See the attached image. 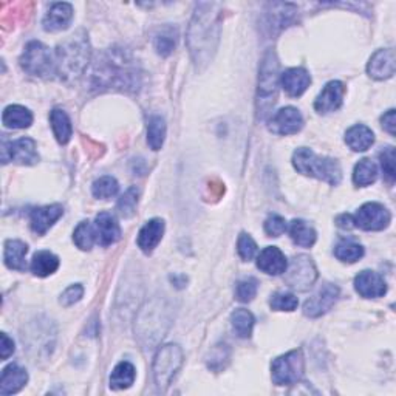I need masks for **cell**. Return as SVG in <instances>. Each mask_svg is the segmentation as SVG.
<instances>
[{
	"instance_id": "1",
	"label": "cell",
	"mask_w": 396,
	"mask_h": 396,
	"mask_svg": "<svg viewBox=\"0 0 396 396\" xmlns=\"http://www.w3.org/2000/svg\"><path fill=\"white\" fill-rule=\"evenodd\" d=\"M220 5L198 4L188 30V47L193 64L197 68H205L213 60L220 41Z\"/></svg>"
},
{
	"instance_id": "2",
	"label": "cell",
	"mask_w": 396,
	"mask_h": 396,
	"mask_svg": "<svg viewBox=\"0 0 396 396\" xmlns=\"http://www.w3.org/2000/svg\"><path fill=\"white\" fill-rule=\"evenodd\" d=\"M93 85L98 89H138L139 76L137 67L122 51H110L98 59L93 68Z\"/></svg>"
},
{
	"instance_id": "3",
	"label": "cell",
	"mask_w": 396,
	"mask_h": 396,
	"mask_svg": "<svg viewBox=\"0 0 396 396\" xmlns=\"http://www.w3.org/2000/svg\"><path fill=\"white\" fill-rule=\"evenodd\" d=\"M56 75L65 81L76 79L84 73L90 63V43L82 31L70 36L64 43H60L55 56Z\"/></svg>"
},
{
	"instance_id": "4",
	"label": "cell",
	"mask_w": 396,
	"mask_h": 396,
	"mask_svg": "<svg viewBox=\"0 0 396 396\" xmlns=\"http://www.w3.org/2000/svg\"><path fill=\"white\" fill-rule=\"evenodd\" d=\"M293 166L299 173L322 180L331 184V186H336L342 178L341 166L336 160H333V158L328 156L316 155L311 149L306 147L297 149L294 152Z\"/></svg>"
},
{
	"instance_id": "5",
	"label": "cell",
	"mask_w": 396,
	"mask_h": 396,
	"mask_svg": "<svg viewBox=\"0 0 396 396\" xmlns=\"http://www.w3.org/2000/svg\"><path fill=\"white\" fill-rule=\"evenodd\" d=\"M280 85L279 60L276 51H267L260 64L259 89H257V115L260 119H267L271 109L277 101V92Z\"/></svg>"
},
{
	"instance_id": "6",
	"label": "cell",
	"mask_w": 396,
	"mask_h": 396,
	"mask_svg": "<svg viewBox=\"0 0 396 396\" xmlns=\"http://www.w3.org/2000/svg\"><path fill=\"white\" fill-rule=\"evenodd\" d=\"M183 365V351L177 344H167L158 350L154 360V378L160 390L171 385L173 376Z\"/></svg>"
},
{
	"instance_id": "7",
	"label": "cell",
	"mask_w": 396,
	"mask_h": 396,
	"mask_svg": "<svg viewBox=\"0 0 396 396\" xmlns=\"http://www.w3.org/2000/svg\"><path fill=\"white\" fill-rule=\"evenodd\" d=\"M21 65L28 75L51 77L56 75V63L51 51L41 42H30L21 58Z\"/></svg>"
},
{
	"instance_id": "8",
	"label": "cell",
	"mask_w": 396,
	"mask_h": 396,
	"mask_svg": "<svg viewBox=\"0 0 396 396\" xmlns=\"http://www.w3.org/2000/svg\"><path fill=\"white\" fill-rule=\"evenodd\" d=\"M305 360L301 350H293L272 360L271 376L276 385H291L302 380Z\"/></svg>"
},
{
	"instance_id": "9",
	"label": "cell",
	"mask_w": 396,
	"mask_h": 396,
	"mask_svg": "<svg viewBox=\"0 0 396 396\" xmlns=\"http://www.w3.org/2000/svg\"><path fill=\"white\" fill-rule=\"evenodd\" d=\"M285 282L289 288H293L294 291H308L313 285L316 279H318V269L311 257L296 256L291 263L287 267Z\"/></svg>"
},
{
	"instance_id": "10",
	"label": "cell",
	"mask_w": 396,
	"mask_h": 396,
	"mask_svg": "<svg viewBox=\"0 0 396 396\" xmlns=\"http://www.w3.org/2000/svg\"><path fill=\"white\" fill-rule=\"evenodd\" d=\"M355 226H359L364 231H381L389 226L392 215L389 209L382 206L381 203H365L360 206L356 213Z\"/></svg>"
},
{
	"instance_id": "11",
	"label": "cell",
	"mask_w": 396,
	"mask_h": 396,
	"mask_svg": "<svg viewBox=\"0 0 396 396\" xmlns=\"http://www.w3.org/2000/svg\"><path fill=\"white\" fill-rule=\"evenodd\" d=\"M4 163L14 161L22 166H33L39 161V154L36 149V143L31 138H21L13 143L4 144L2 149Z\"/></svg>"
},
{
	"instance_id": "12",
	"label": "cell",
	"mask_w": 396,
	"mask_h": 396,
	"mask_svg": "<svg viewBox=\"0 0 396 396\" xmlns=\"http://www.w3.org/2000/svg\"><path fill=\"white\" fill-rule=\"evenodd\" d=\"M339 297V288L333 284H325L318 293L313 294L304 305V314L308 318H319L328 313Z\"/></svg>"
},
{
	"instance_id": "13",
	"label": "cell",
	"mask_w": 396,
	"mask_h": 396,
	"mask_svg": "<svg viewBox=\"0 0 396 396\" xmlns=\"http://www.w3.org/2000/svg\"><path fill=\"white\" fill-rule=\"evenodd\" d=\"M304 127V118L301 112L294 107L280 109L269 119V130L276 135H294Z\"/></svg>"
},
{
	"instance_id": "14",
	"label": "cell",
	"mask_w": 396,
	"mask_h": 396,
	"mask_svg": "<svg viewBox=\"0 0 396 396\" xmlns=\"http://www.w3.org/2000/svg\"><path fill=\"white\" fill-rule=\"evenodd\" d=\"M297 8L291 4H271L265 17V26L269 33L282 31L296 22Z\"/></svg>"
},
{
	"instance_id": "15",
	"label": "cell",
	"mask_w": 396,
	"mask_h": 396,
	"mask_svg": "<svg viewBox=\"0 0 396 396\" xmlns=\"http://www.w3.org/2000/svg\"><path fill=\"white\" fill-rule=\"evenodd\" d=\"M346 87L341 81H331L323 87V90L314 101V109L319 113L336 112L344 101Z\"/></svg>"
},
{
	"instance_id": "16",
	"label": "cell",
	"mask_w": 396,
	"mask_h": 396,
	"mask_svg": "<svg viewBox=\"0 0 396 396\" xmlns=\"http://www.w3.org/2000/svg\"><path fill=\"white\" fill-rule=\"evenodd\" d=\"M395 51L392 48L378 50L370 58L367 73L378 81H384V79H389L395 75Z\"/></svg>"
},
{
	"instance_id": "17",
	"label": "cell",
	"mask_w": 396,
	"mask_h": 396,
	"mask_svg": "<svg viewBox=\"0 0 396 396\" xmlns=\"http://www.w3.org/2000/svg\"><path fill=\"white\" fill-rule=\"evenodd\" d=\"M355 289L365 299H376L387 293V284L378 272L363 271L355 279Z\"/></svg>"
},
{
	"instance_id": "18",
	"label": "cell",
	"mask_w": 396,
	"mask_h": 396,
	"mask_svg": "<svg viewBox=\"0 0 396 396\" xmlns=\"http://www.w3.org/2000/svg\"><path fill=\"white\" fill-rule=\"evenodd\" d=\"M63 215L64 208L60 205H50L34 209L30 215V225L33 232L38 235H43Z\"/></svg>"
},
{
	"instance_id": "19",
	"label": "cell",
	"mask_w": 396,
	"mask_h": 396,
	"mask_svg": "<svg viewBox=\"0 0 396 396\" xmlns=\"http://www.w3.org/2000/svg\"><path fill=\"white\" fill-rule=\"evenodd\" d=\"M311 84V76L308 75L305 68H289L287 72L280 75V85L284 87V90L293 96V98H299L302 96L308 87Z\"/></svg>"
},
{
	"instance_id": "20",
	"label": "cell",
	"mask_w": 396,
	"mask_h": 396,
	"mask_svg": "<svg viewBox=\"0 0 396 396\" xmlns=\"http://www.w3.org/2000/svg\"><path fill=\"white\" fill-rule=\"evenodd\" d=\"M288 267V260L285 254L276 246H268L263 250L257 257V268L262 269L265 274L280 276L284 274Z\"/></svg>"
},
{
	"instance_id": "21",
	"label": "cell",
	"mask_w": 396,
	"mask_h": 396,
	"mask_svg": "<svg viewBox=\"0 0 396 396\" xmlns=\"http://www.w3.org/2000/svg\"><path fill=\"white\" fill-rule=\"evenodd\" d=\"M73 19V6L70 4H53L42 21L46 31H63Z\"/></svg>"
},
{
	"instance_id": "22",
	"label": "cell",
	"mask_w": 396,
	"mask_h": 396,
	"mask_svg": "<svg viewBox=\"0 0 396 396\" xmlns=\"http://www.w3.org/2000/svg\"><path fill=\"white\" fill-rule=\"evenodd\" d=\"M96 239L102 246L117 243L121 239V228L117 218L109 213H101L95 220Z\"/></svg>"
},
{
	"instance_id": "23",
	"label": "cell",
	"mask_w": 396,
	"mask_h": 396,
	"mask_svg": "<svg viewBox=\"0 0 396 396\" xmlns=\"http://www.w3.org/2000/svg\"><path fill=\"white\" fill-rule=\"evenodd\" d=\"M164 234V222L161 218H152L141 228V231L138 234V246L141 251H144L146 254L152 252L158 243L161 242Z\"/></svg>"
},
{
	"instance_id": "24",
	"label": "cell",
	"mask_w": 396,
	"mask_h": 396,
	"mask_svg": "<svg viewBox=\"0 0 396 396\" xmlns=\"http://www.w3.org/2000/svg\"><path fill=\"white\" fill-rule=\"evenodd\" d=\"M28 382V373L19 365L11 364L4 368L2 380H0V395H13L23 389L25 384Z\"/></svg>"
},
{
	"instance_id": "25",
	"label": "cell",
	"mask_w": 396,
	"mask_h": 396,
	"mask_svg": "<svg viewBox=\"0 0 396 396\" xmlns=\"http://www.w3.org/2000/svg\"><path fill=\"white\" fill-rule=\"evenodd\" d=\"M26 252H28V246L21 240H6L5 250H4V262L10 269L16 271H25L26 269Z\"/></svg>"
},
{
	"instance_id": "26",
	"label": "cell",
	"mask_w": 396,
	"mask_h": 396,
	"mask_svg": "<svg viewBox=\"0 0 396 396\" xmlns=\"http://www.w3.org/2000/svg\"><path fill=\"white\" fill-rule=\"evenodd\" d=\"M346 143L351 151L365 152L367 149H370V146L375 143V135L367 126L356 124L347 130Z\"/></svg>"
},
{
	"instance_id": "27",
	"label": "cell",
	"mask_w": 396,
	"mask_h": 396,
	"mask_svg": "<svg viewBox=\"0 0 396 396\" xmlns=\"http://www.w3.org/2000/svg\"><path fill=\"white\" fill-rule=\"evenodd\" d=\"M2 121L4 126L8 129H26L31 126L33 115L28 109L22 107V105H8L4 110Z\"/></svg>"
},
{
	"instance_id": "28",
	"label": "cell",
	"mask_w": 396,
	"mask_h": 396,
	"mask_svg": "<svg viewBox=\"0 0 396 396\" xmlns=\"http://www.w3.org/2000/svg\"><path fill=\"white\" fill-rule=\"evenodd\" d=\"M50 121H51L53 134H55L58 143L59 144H67L70 138H72V134H73L72 121H70L67 113L64 110H60V109H55L51 112Z\"/></svg>"
},
{
	"instance_id": "29",
	"label": "cell",
	"mask_w": 396,
	"mask_h": 396,
	"mask_svg": "<svg viewBox=\"0 0 396 396\" xmlns=\"http://www.w3.org/2000/svg\"><path fill=\"white\" fill-rule=\"evenodd\" d=\"M59 268V259L50 251H39L31 260V272L38 277H47Z\"/></svg>"
},
{
	"instance_id": "30",
	"label": "cell",
	"mask_w": 396,
	"mask_h": 396,
	"mask_svg": "<svg viewBox=\"0 0 396 396\" xmlns=\"http://www.w3.org/2000/svg\"><path fill=\"white\" fill-rule=\"evenodd\" d=\"M135 367L132 365L127 360L119 363L110 375V387L113 390H124L135 382Z\"/></svg>"
},
{
	"instance_id": "31",
	"label": "cell",
	"mask_w": 396,
	"mask_h": 396,
	"mask_svg": "<svg viewBox=\"0 0 396 396\" xmlns=\"http://www.w3.org/2000/svg\"><path fill=\"white\" fill-rule=\"evenodd\" d=\"M289 235H291V240L297 245L302 246V248H311L316 243V231L310 225H306L304 220H293L291 225H289Z\"/></svg>"
},
{
	"instance_id": "32",
	"label": "cell",
	"mask_w": 396,
	"mask_h": 396,
	"mask_svg": "<svg viewBox=\"0 0 396 396\" xmlns=\"http://www.w3.org/2000/svg\"><path fill=\"white\" fill-rule=\"evenodd\" d=\"M177 41H178L177 28H173V26H163V28L155 34V39H154L155 50L158 55L169 56L173 51V48L177 47Z\"/></svg>"
},
{
	"instance_id": "33",
	"label": "cell",
	"mask_w": 396,
	"mask_h": 396,
	"mask_svg": "<svg viewBox=\"0 0 396 396\" xmlns=\"http://www.w3.org/2000/svg\"><path fill=\"white\" fill-rule=\"evenodd\" d=\"M166 139V122L160 115L149 118L147 124V143L152 151H160Z\"/></svg>"
},
{
	"instance_id": "34",
	"label": "cell",
	"mask_w": 396,
	"mask_h": 396,
	"mask_svg": "<svg viewBox=\"0 0 396 396\" xmlns=\"http://www.w3.org/2000/svg\"><path fill=\"white\" fill-rule=\"evenodd\" d=\"M231 322H232V328L237 333V336L246 339L251 336L252 328H254V316L251 311L245 310V308H239L231 314Z\"/></svg>"
},
{
	"instance_id": "35",
	"label": "cell",
	"mask_w": 396,
	"mask_h": 396,
	"mask_svg": "<svg viewBox=\"0 0 396 396\" xmlns=\"http://www.w3.org/2000/svg\"><path fill=\"white\" fill-rule=\"evenodd\" d=\"M378 178V166L368 160V158H364L360 160L353 172V181L356 186H368V184H373Z\"/></svg>"
},
{
	"instance_id": "36",
	"label": "cell",
	"mask_w": 396,
	"mask_h": 396,
	"mask_svg": "<svg viewBox=\"0 0 396 396\" xmlns=\"http://www.w3.org/2000/svg\"><path fill=\"white\" fill-rule=\"evenodd\" d=\"M73 240L79 250L90 251L96 240V231L89 222H81L77 225L73 234Z\"/></svg>"
},
{
	"instance_id": "37",
	"label": "cell",
	"mask_w": 396,
	"mask_h": 396,
	"mask_svg": "<svg viewBox=\"0 0 396 396\" xmlns=\"http://www.w3.org/2000/svg\"><path fill=\"white\" fill-rule=\"evenodd\" d=\"M334 256L341 262L346 263H355L364 256V248L353 242H341L336 248H334Z\"/></svg>"
},
{
	"instance_id": "38",
	"label": "cell",
	"mask_w": 396,
	"mask_h": 396,
	"mask_svg": "<svg viewBox=\"0 0 396 396\" xmlns=\"http://www.w3.org/2000/svg\"><path fill=\"white\" fill-rule=\"evenodd\" d=\"M119 184L113 177H101L96 180L92 186V192L96 198L107 200L110 197H115L118 193Z\"/></svg>"
},
{
	"instance_id": "39",
	"label": "cell",
	"mask_w": 396,
	"mask_h": 396,
	"mask_svg": "<svg viewBox=\"0 0 396 396\" xmlns=\"http://www.w3.org/2000/svg\"><path fill=\"white\" fill-rule=\"evenodd\" d=\"M138 205V189L137 188H129L124 193H122L119 201H118V210L119 214L129 218L135 214V209Z\"/></svg>"
},
{
	"instance_id": "40",
	"label": "cell",
	"mask_w": 396,
	"mask_h": 396,
	"mask_svg": "<svg viewBox=\"0 0 396 396\" xmlns=\"http://www.w3.org/2000/svg\"><path fill=\"white\" fill-rule=\"evenodd\" d=\"M269 305L276 311H294L299 305V301L291 293H276L271 297Z\"/></svg>"
},
{
	"instance_id": "41",
	"label": "cell",
	"mask_w": 396,
	"mask_h": 396,
	"mask_svg": "<svg viewBox=\"0 0 396 396\" xmlns=\"http://www.w3.org/2000/svg\"><path fill=\"white\" fill-rule=\"evenodd\" d=\"M257 294V280L256 279H243L237 284L235 297L240 302H251Z\"/></svg>"
},
{
	"instance_id": "42",
	"label": "cell",
	"mask_w": 396,
	"mask_h": 396,
	"mask_svg": "<svg viewBox=\"0 0 396 396\" xmlns=\"http://www.w3.org/2000/svg\"><path fill=\"white\" fill-rule=\"evenodd\" d=\"M237 251H239V256L250 262L254 257H256L257 254V243L254 242V239L248 234H240L239 237V242H237Z\"/></svg>"
},
{
	"instance_id": "43",
	"label": "cell",
	"mask_w": 396,
	"mask_h": 396,
	"mask_svg": "<svg viewBox=\"0 0 396 396\" xmlns=\"http://www.w3.org/2000/svg\"><path fill=\"white\" fill-rule=\"evenodd\" d=\"M381 167L384 171V175L389 181H393L396 177V167H395V149L392 146L385 147L384 151L380 154Z\"/></svg>"
},
{
	"instance_id": "44",
	"label": "cell",
	"mask_w": 396,
	"mask_h": 396,
	"mask_svg": "<svg viewBox=\"0 0 396 396\" xmlns=\"http://www.w3.org/2000/svg\"><path fill=\"white\" fill-rule=\"evenodd\" d=\"M287 231V222L284 217H280L277 214H272L267 218L265 222V232L269 237H280Z\"/></svg>"
},
{
	"instance_id": "45",
	"label": "cell",
	"mask_w": 396,
	"mask_h": 396,
	"mask_svg": "<svg viewBox=\"0 0 396 396\" xmlns=\"http://www.w3.org/2000/svg\"><path fill=\"white\" fill-rule=\"evenodd\" d=\"M228 358H230V353H228L226 346H217L213 351H210L208 364L210 368H214V370H220V368L225 367L223 360H228Z\"/></svg>"
},
{
	"instance_id": "46",
	"label": "cell",
	"mask_w": 396,
	"mask_h": 396,
	"mask_svg": "<svg viewBox=\"0 0 396 396\" xmlns=\"http://www.w3.org/2000/svg\"><path fill=\"white\" fill-rule=\"evenodd\" d=\"M84 294V288L82 285H72V287H68L65 291L63 293V296H60V304H63L64 306H70V305H73L76 302L81 301V297Z\"/></svg>"
},
{
	"instance_id": "47",
	"label": "cell",
	"mask_w": 396,
	"mask_h": 396,
	"mask_svg": "<svg viewBox=\"0 0 396 396\" xmlns=\"http://www.w3.org/2000/svg\"><path fill=\"white\" fill-rule=\"evenodd\" d=\"M160 310H161L160 306H154V305H149V310H147V308H144V311L147 313V319H151V321H155V319H160L161 318ZM155 325H156L155 322L151 323V327H149V330H146L143 334H141V336H147V333H154L155 331ZM156 327L164 333V330L161 328V325H156Z\"/></svg>"
},
{
	"instance_id": "48",
	"label": "cell",
	"mask_w": 396,
	"mask_h": 396,
	"mask_svg": "<svg viewBox=\"0 0 396 396\" xmlns=\"http://www.w3.org/2000/svg\"><path fill=\"white\" fill-rule=\"evenodd\" d=\"M0 338H2V344H0V355H2V359H8L14 353V342H13V339L6 336V333L0 334Z\"/></svg>"
},
{
	"instance_id": "49",
	"label": "cell",
	"mask_w": 396,
	"mask_h": 396,
	"mask_svg": "<svg viewBox=\"0 0 396 396\" xmlns=\"http://www.w3.org/2000/svg\"><path fill=\"white\" fill-rule=\"evenodd\" d=\"M382 127L385 132H389L392 137H395V129H396V119H395V110H389L387 113H384V117L381 118Z\"/></svg>"
},
{
	"instance_id": "50",
	"label": "cell",
	"mask_w": 396,
	"mask_h": 396,
	"mask_svg": "<svg viewBox=\"0 0 396 396\" xmlns=\"http://www.w3.org/2000/svg\"><path fill=\"white\" fill-rule=\"evenodd\" d=\"M336 225L342 230H353L355 228V218L350 214H342L336 218Z\"/></svg>"
}]
</instances>
